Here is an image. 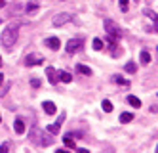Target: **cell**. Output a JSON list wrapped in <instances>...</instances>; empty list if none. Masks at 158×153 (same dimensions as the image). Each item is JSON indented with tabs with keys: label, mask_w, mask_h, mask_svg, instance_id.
<instances>
[{
	"label": "cell",
	"mask_w": 158,
	"mask_h": 153,
	"mask_svg": "<svg viewBox=\"0 0 158 153\" xmlns=\"http://www.w3.org/2000/svg\"><path fill=\"white\" fill-rule=\"evenodd\" d=\"M17 37H19V23H10L0 34V42L6 50H12V46L17 42Z\"/></svg>",
	"instance_id": "obj_1"
},
{
	"label": "cell",
	"mask_w": 158,
	"mask_h": 153,
	"mask_svg": "<svg viewBox=\"0 0 158 153\" xmlns=\"http://www.w3.org/2000/svg\"><path fill=\"white\" fill-rule=\"evenodd\" d=\"M29 138H31V142L32 144H36V146H44V147H48L53 144V138L52 136H46V132L40 130V128H31V132H29Z\"/></svg>",
	"instance_id": "obj_2"
},
{
	"label": "cell",
	"mask_w": 158,
	"mask_h": 153,
	"mask_svg": "<svg viewBox=\"0 0 158 153\" xmlns=\"http://www.w3.org/2000/svg\"><path fill=\"white\" fill-rule=\"evenodd\" d=\"M105 31L109 33V37H112V38H120L122 37V29H120V25L116 21H112V19H105Z\"/></svg>",
	"instance_id": "obj_3"
},
{
	"label": "cell",
	"mask_w": 158,
	"mask_h": 153,
	"mask_svg": "<svg viewBox=\"0 0 158 153\" xmlns=\"http://www.w3.org/2000/svg\"><path fill=\"white\" fill-rule=\"evenodd\" d=\"M82 46H84V38H71L67 42L65 50H67V54H76L82 50Z\"/></svg>",
	"instance_id": "obj_4"
},
{
	"label": "cell",
	"mask_w": 158,
	"mask_h": 153,
	"mask_svg": "<svg viewBox=\"0 0 158 153\" xmlns=\"http://www.w3.org/2000/svg\"><path fill=\"white\" fill-rule=\"evenodd\" d=\"M71 21H74V16L73 14H67V11H63V14H57L53 17V25L55 27H61V25H67V23H71Z\"/></svg>",
	"instance_id": "obj_5"
},
{
	"label": "cell",
	"mask_w": 158,
	"mask_h": 153,
	"mask_svg": "<svg viewBox=\"0 0 158 153\" xmlns=\"http://www.w3.org/2000/svg\"><path fill=\"white\" fill-rule=\"evenodd\" d=\"M44 61V57L40 56V54H29L27 57H25V65L27 67H35V65H40Z\"/></svg>",
	"instance_id": "obj_6"
},
{
	"label": "cell",
	"mask_w": 158,
	"mask_h": 153,
	"mask_svg": "<svg viewBox=\"0 0 158 153\" xmlns=\"http://www.w3.org/2000/svg\"><path fill=\"white\" fill-rule=\"evenodd\" d=\"M44 46H48L50 50H59V46H61V40L57 37H48L46 40H44Z\"/></svg>",
	"instance_id": "obj_7"
},
{
	"label": "cell",
	"mask_w": 158,
	"mask_h": 153,
	"mask_svg": "<svg viewBox=\"0 0 158 153\" xmlns=\"http://www.w3.org/2000/svg\"><path fill=\"white\" fill-rule=\"evenodd\" d=\"M46 77L50 80V84H57V71L53 67H46Z\"/></svg>",
	"instance_id": "obj_8"
},
{
	"label": "cell",
	"mask_w": 158,
	"mask_h": 153,
	"mask_svg": "<svg viewBox=\"0 0 158 153\" xmlns=\"http://www.w3.org/2000/svg\"><path fill=\"white\" fill-rule=\"evenodd\" d=\"M74 140H76V134H73V132H69V134L63 136L65 146H67V147H73V149H74Z\"/></svg>",
	"instance_id": "obj_9"
},
{
	"label": "cell",
	"mask_w": 158,
	"mask_h": 153,
	"mask_svg": "<svg viewBox=\"0 0 158 153\" xmlns=\"http://www.w3.org/2000/svg\"><path fill=\"white\" fill-rule=\"evenodd\" d=\"M42 107H44V111H46L48 115H53V113H55V103H53V101H44Z\"/></svg>",
	"instance_id": "obj_10"
},
{
	"label": "cell",
	"mask_w": 158,
	"mask_h": 153,
	"mask_svg": "<svg viewBox=\"0 0 158 153\" xmlns=\"http://www.w3.org/2000/svg\"><path fill=\"white\" fill-rule=\"evenodd\" d=\"M76 71H78V73H82V75H86V77H92V69L86 67V65H82V63H78V65H76Z\"/></svg>",
	"instance_id": "obj_11"
},
{
	"label": "cell",
	"mask_w": 158,
	"mask_h": 153,
	"mask_svg": "<svg viewBox=\"0 0 158 153\" xmlns=\"http://www.w3.org/2000/svg\"><path fill=\"white\" fill-rule=\"evenodd\" d=\"M14 128H15L17 134H23V132H25V123L21 121V119H17V121L14 123Z\"/></svg>",
	"instance_id": "obj_12"
},
{
	"label": "cell",
	"mask_w": 158,
	"mask_h": 153,
	"mask_svg": "<svg viewBox=\"0 0 158 153\" xmlns=\"http://www.w3.org/2000/svg\"><path fill=\"white\" fill-rule=\"evenodd\" d=\"M112 82H114V84H120V86H130V80L122 79V77H118V75L112 77Z\"/></svg>",
	"instance_id": "obj_13"
},
{
	"label": "cell",
	"mask_w": 158,
	"mask_h": 153,
	"mask_svg": "<svg viewBox=\"0 0 158 153\" xmlns=\"http://www.w3.org/2000/svg\"><path fill=\"white\" fill-rule=\"evenodd\" d=\"M139 60H141V63H143V65H149V63H151V54L147 52V50H143V52H141V56H139Z\"/></svg>",
	"instance_id": "obj_14"
},
{
	"label": "cell",
	"mask_w": 158,
	"mask_h": 153,
	"mask_svg": "<svg viewBox=\"0 0 158 153\" xmlns=\"http://www.w3.org/2000/svg\"><path fill=\"white\" fill-rule=\"evenodd\" d=\"M128 103L133 105V107H141V100L135 98V96H128Z\"/></svg>",
	"instance_id": "obj_15"
},
{
	"label": "cell",
	"mask_w": 158,
	"mask_h": 153,
	"mask_svg": "<svg viewBox=\"0 0 158 153\" xmlns=\"http://www.w3.org/2000/svg\"><path fill=\"white\" fill-rule=\"evenodd\" d=\"M59 128H61V126H57V124L53 123V124H48V126H46V132H48V134H57Z\"/></svg>",
	"instance_id": "obj_16"
},
{
	"label": "cell",
	"mask_w": 158,
	"mask_h": 153,
	"mask_svg": "<svg viewBox=\"0 0 158 153\" xmlns=\"http://www.w3.org/2000/svg\"><path fill=\"white\" fill-rule=\"evenodd\" d=\"M57 77H59L63 82H71V80H73V75H71V73H67V71H61Z\"/></svg>",
	"instance_id": "obj_17"
},
{
	"label": "cell",
	"mask_w": 158,
	"mask_h": 153,
	"mask_svg": "<svg viewBox=\"0 0 158 153\" xmlns=\"http://www.w3.org/2000/svg\"><path fill=\"white\" fill-rule=\"evenodd\" d=\"M133 121V115L131 113H122L120 115V123H131Z\"/></svg>",
	"instance_id": "obj_18"
},
{
	"label": "cell",
	"mask_w": 158,
	"mask_h": 153,
	"mask_svg": "<svg viewBox=\"0 0 158 153\" xmlns=\"http://www.w3.org/2000/svg\"><path fill=\"white\" fill-rule=\"evenodd\" d=\"M101 107H103V111H105V113H110V111H112V103H110L109 100H103Z\"/></svg>",
	"instance_id": "obj_19"
},
{
	"label": "cell",
	"mask_w": 158,
	"mask_h": 153,
	"mask_svg": "<svg viewBox=\"0 0 158 153\" xmlns=\"http://www.w3.org/2000/svg\"><path fill=\"white\" fill-rule=\"evenodd\" d=\"M94 50H103V40L101 38H94Z\"/></svg>",
	"instance_id": "obj_20"
},
{
	"label": "cell",
	"mask_w": 158,
	"mask_h": 153,
	"mask_svg": "<svg viewBox=\"0 0 158 153\" xmlns=\"http://www.w3.org/2000/svg\"><path fill=\"white\" fill-rule=\"evenodd\" d=\"M25 10H27V14H35V11L38 10V4H32V2H29Z\"/></svg>",
	"instance_id": "obj_21"
},
{
	"label": "cell",
	"mask_w": 158,
	"mask_h": 153,
	"mask_svg": "<svg viewBox=\"0 0 158 153\" xmlns=\"http://www.w3.org/2000/svg\"><path fill=\"white\" fill-rule=\"evenodd\" d=\"M118 4H120V10H122V11H128V10H130L128 0H118Z\"/></svg>",
	"instance_id": "obj_22"
},
{
	"label": "cell",
	"mask_w": 158,
	"mask_h": 153,
	"mask_svg": "<svg viewBox=\"0 0 158 153\" xmlns=\"http://www.w3.org/2000/svg\"><path fill=\"white\" fill-rule=\"evenodd\" d=\"M135 69H137V67H135V63H131V61L126 63V71H128V73H135Z\"/></svg>",
	"instance_id": "obj_23"
},
{
	"label": "cell",
	"mask_w": 158,
	"mask_h": 153,
	"mask_svg": "<svg viewBox=\"0 0 158 153\" xmlns=\"http://www.w3.org/2000/svg\"><path fill=\"white\" fill-rule=\"evenodd\" d=\"M8 149H10V142H4L0 146V153H8Z\"/></svg>",
	"instance_id": "obj_24"
},
{
	"label": "cell",
	"mask_w": 158,
	"mask_h": 153,
	"mask_svg": "<svg viewBox=\"0 0 158 153\" xmlns=\"http://www.w3.org/2000/svg\"><path fill=\"white\" fill-rule=\"evenodd\" d=\"M65 117H67V115H65V113H61V115H59V119L55 121V124H57V126H61V124H63V121H65Z\"/></svg>",
	"instance_id": "obj_25"
},
{
	"label": "cell",
	"mask_w": 158,
	"mask_h": 153,
	"mask_svg": "<svg viewBox=\"0 0 158 153\" xmlns=\"http://www.w3.org/2000/svg\"><path fill=\"white\" fill-rule=\"evenodd\" d=\"M31 84H32V88H38L40 86V80L38 79H31Z\"/></svg>",
	"instance_id": "obj_26"
},
{
	"label": "cell",
	"mask_w": 158,
	"mask_h": 153,
	"mask_svg": "<svg viewBox=\"0 0 158 153\" xmlns=\"http://www.w3.org/2000/svg\"><path fill=\"white\" fill-rule=\"evenodd\" d=\"M76 153H89L86 147H80V149H76Z\"/></svg>",
	"instance_id": "obj_27"
},
{
	"label": "cell",
	"mask_w": 158,
	"mask_h": 153,
	"mask_svg": "<svg viewBox=\"0 0 158 153\" xmlns=\"http://www.w3.org/2000/svg\"><path fill=\"white\" fill-rule=\"evenodd\" d=\"M55 153H69V151H67V149H57Z\"/></svg>",
	"instance_id": "obj_28"
},
{
	"label": "cell",
	"mask_w": 158,
	"mask_h": 153,
	"mask_svg": "<svg viewBox=\"0 0 158 153\" xmlns=\"http://www.w3.org/2000/svg\"><path fill=\"white\" fill-rule=\"evenodd\" d=\"M6 6V0H0V8H4Z\"/></svg>",
	"instance_id": "obj_29"
},
{
	"label": "cell",
	"mask_w": 158,
	"mask_h": 153,
	"mask_svg": "<svg viewBox=\"0 0 158 153\" xmlns=\"http://www.w3.org/2000/svg\"><path fill=\"white\" fill-rule=\"evenodd\" d=\"M2 82H4V75H2V73H0V84H2Z\"/></svg>",
	"instance_id": "obj_30"
},
{
	"label": "cell",
	"mask_w": 158,
	"mask_h": 153,
	"mask_svg": "<svg viewBox=\"0 0 158 153\" xmlns=\"http://www.w3.org/2000/svg\"><path fill=\"white\" fill-rule=\"evenodd\" d=\"M0 67H2V57H0Z\"/></svg>",
	"instance_id": "obj_31"
},
{
	"label": "cell",
	"mask_w": 158,
	"mask_h": 153,
	"mask_svg": "<svg viewBox=\"0 0 158 153\" xmlns=\"http://www.w3.org/2000/svg\"><path fill=\"white\" fill-rule=\"evenodd\" d=\"M0 121H2V117H0Z\"/></svg>",
	"instance_id": "obj_32"
}]
</instances>
